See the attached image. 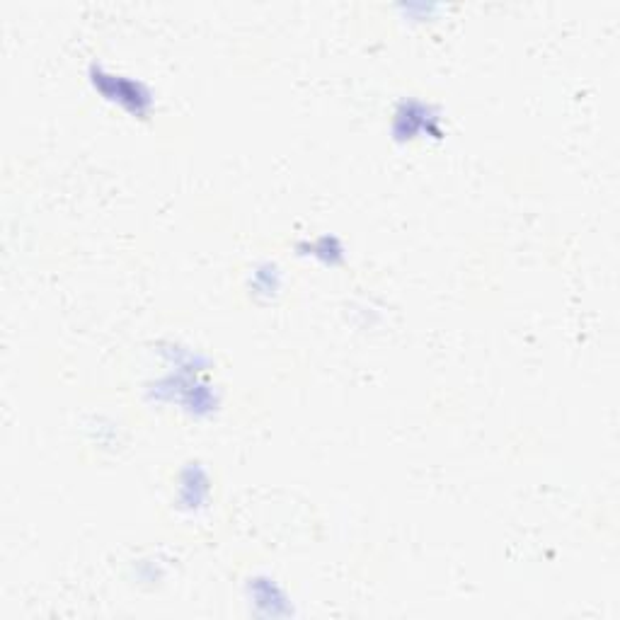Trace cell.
Here are the masks:
<instances>
[{
  "instance_id": "cell-2",
  "label": "cell",
  "mask_w": 620,
  "mask_h": 620,
  "mask_svg": "<svg viewBox=\"0 0 620 620\" xmlns=\"http://www.w3.org/2000/svg\"><path fill=\"white\" fill-rule=\"evenodd\" d=\"M434 119L436 117H432V109L424 107L422 102L410 100V102H405L398 112H395V131H398V134H407V136L417 134V129L434 131V126H432Z\"/></svg>"
},
{
  "instance_id": "cell-1",
  "label": "cell",
  "mask_w": 620,
  "mask_h": 620,
  "mask_svg": "<svg viewBox=\"0 0 620 620\" xmlns=\"http://www.w3.org/2000/svg\"><path fill=\"white\" fill-rule=\"evenodd\" d=\"M93 83L109 100H119V105L131 109L134 114H146L151 107V95L136 80L114 76V73L102 71L100 66H93Z\"/></svg>"
}]
</instances>
